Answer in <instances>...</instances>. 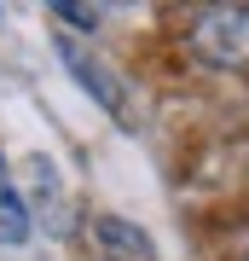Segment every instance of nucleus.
<instances>
[{"label":"nucleus","instance_id":"nucleus-1","mask_svg":"<svg viewBox=\"0 0 249 261\" xmlns=\"http://www.w3.org/2000/svg\"><path fill=\"white\" fill-rule=\"evenodd\" d=\"M185 47L209 70L249 75V0H214V6H203L191 18V29H185Z\"/></svg>","mask_w":249,"mask_h":261},{"label":"nucleus","instance_id":"nucleus-2","mask_svg":"<svg viewBox=\"0 0 249 261\" xmlns=\"http://www.w3.org/2000/svg\"><path fill=\"white\" fill-rule=\"evenodd\" d=\"M58 47V64H64L75 82H81V93H93V105H99L104 116H116V122H128V93H122V75L104 64L93 47H81L75 35H58L52 41Z\"/></svg>","mask_w":249,"mask_h":261},{"label":"nucleus","instance_id":"nucleus-3","mask_svg":"<svg viewBox=\"0 0 249 261\" xmlns=\"http://www.w3.org/2000/svg\"><path fill=\"white\" fill-rule=\"evenodd\" d=\"M18 197H23V209H29V226H46V232H64L70 226V203H64V180H58V168L41 157H23V186H18Z\"/></svg>","mask_w":249,"mask_h":261},{"label":"nucleus","instance_id":"nucleus-4","mask_svg":"<svg viewBox=\"0 0 249 261\" xmlns=\"http://www.w3.org/2000/svg\"><path fill=\"white\" fill-rule=\"evenodd\" d=\"M93 244L110 261H157V244L145 238V226L122 221V215H93Z\"/></svg>","mask_w":249,"mask_h":261},{"label":"nucleus","instance_id":"nucleus-5","mask_svg":"<svg viewBox=\"0 0 249 261\" xmlns=\"http://www.w3.org/2000/svg\"><path fill=\"white\" fill-rule=\"evenodd\" d=\"M18 244H29V209L12 186L6 163H0V250H18Z\"/></svg>","mask_w":249,"mask_h":261},{"label":"nucleus","instance_id":"nucleus-6","mask_svg":"<svg viewBox=\"0 0 249 261\" xmlns=\"http://www.w3.org/2000/svg\"><path fill=\"white\" fill-rule=\"evenodd\" d=\"M46 6H52L64 23H75V29H93V23H99V12H93L87 0H46Z\"/></svg>","mask_w":249,"mask_h":261},{"label":"nucleus","instance_id":"nucleus-7","mask_svg":"<svg viewBox=\"0 0 249 261\" xmlns=\"http://www.w3.org/2000/svg\"><path fill=\"white\" fill-rule=\"evenodd\" d=\"M243 261H249V250H243Z\"/></svg>","mask_w":249,"mask_h":261}]
</instances>
